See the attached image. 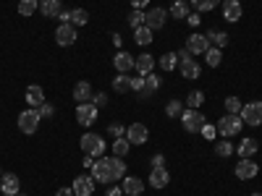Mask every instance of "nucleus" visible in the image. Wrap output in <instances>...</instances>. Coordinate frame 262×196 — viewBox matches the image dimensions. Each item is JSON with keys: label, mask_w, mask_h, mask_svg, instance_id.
Segmentation results:
<instances>
[{"label": "nucleus", "mask_w": 262, "mask_h": 196, "mask_svg": "<svg viewBox=\"0 0 262 196\" xmlns=\"http://www.w3.org/2000/svg\"><path fill=\"white\" fill-rule=\"evenodd\" d=\"M95 183H97V181H95L92 176H76L71 188H74L76 196H92V193H95Z\"/></svg>", "instance_id": "ddd939ff"}, {"label": "nucleus", "mask_w": 262, "mask_h": 196, "mask_svg": "<svg viewBox=\"0 0 262 196\" xmlns=\"http://www.w3.org/2000/svg\"><path fill=\"white\" fill-rule=\"evenodd\" d=\"M126 176V162H123V157H111V181L116 183V181H121Z\"/></svg>", "instance_id": "393cba45"}, {"label": "nucleus", "mask_w": 262, "mask_h": 196, "mask_svg": "<svg viewBox=\"0 0 262 196\" xmlns=\"http://www.w3.org/2000/svg\"><path fill=\"white\" fill-rule=\"evenodd\" d=\"M152 167H165V157L163 155H155V157H152Z\"/></svg>", "instance_id": "8fccbe9b"}, {"label": "nucleus", "mask_w": 262, "mask_h": 196, "mask_svg": "<svg viewBox=\"0 0 262 196\" xmlns=\"http://www.w3.org/2000/svg\"><path fill=\"white\" fill-rule=\"evenodd\" d=\"M79 144H81V149H84V155H90V157H102L105 155V141H102V136L100 134H86L79 139Z\"/></svg>", "instance_id": "f257e3e1"}, {"label": "nucleus", "mask_w": 262, "mask_h": 196, "mask_svg": "<svg viewBox=\"0 0 262 196\" xmlns=\"http://www.w3.org/2000/svg\"><path fill=\"white\" fill-rule=\"evenodd\" d=\"M257 149H259L257 139H244L242 144H238V157H242V160H252V155H257Z\"/></svg>", "instance_id": "b1692460"}, {"label": "nucleus", "mask_w": 262, "mask_h": 196, "mask_svg": "<svg viewBox=\"0 0 262 196\" xmlns=\"http://www.w3.org/2000/svg\"><path fill=\"white\" fill-rule=\"evenodd\" d=\"M168 181H170V173H168L165 167H152V170H149V183H152V188H165Z\"/></svg>", "instance_id": "412c9836"}, {"label": "nucleus", "mask_w": 262, "mask_h": 196, "mask_svg": "<svg viewBox=\"0 0 262 196\" xmlns=\"http://www.w3.org/2000/svg\"><path fill=\"white\" fill-rule=\"evenodd\" d=\"M144 86H147L149 92H158V89H160V76H155V74L144 76Z\"/></svg>", "instance_id": "a19ab883"}, {"label": "nucleus", "mask_w": 262, "mask_h": 196, "mask_svg": "<svg viewBox=\"0 0 262 196\" xmlns=\"http://www.w3.org/2000/svg\"><path fill=\"white\" fill-rule=\"evenodd\" d=\"M242 13H244V8H242V3H238V0H223V18H226V21L236 24V21L242 18Z\"/></svg>", "instance_id": "f3484780"}, {"label": "nucleus", "mask_w": 262, "mask_h": 196, "mask_svg": "<svg viewBox=\"0 0 262 196\" xmlns=\"http://www.w3.org/2000/svg\"><path fill=\"white\" fill-rule=\"evenodd\" d=\"M158 65H160L163 71H168V74H170L173 68H179V55H176V53H165V55L158 60Z\"/></svg>", "instance_id": "c85d7f7f"}, {"label": "nucleus", "mask_w": 262, "mask_h": 196, "mask_svg": "<svg viewBox=\"0 0 262 196\" xmlns=\"http://www.w3.org/2000/svg\"><path fill=\"white\" fill-rule=\"evenodd\" d=\"M147 3H149V0H131V8L142 11V8H147Z\"/></svg>", "instance_id": "09e8293b"}, {"label": "nucleus", "mask_w": 262, "mask_h": 196, "mask_svg": "<svg viewBox=\"0 0 262 196\" xmlns=\"http://www.w3.org/2000/svg\"><path fill=\"white\" fill-rule=\"evenodd\" d=\"M37 113H39V118H53V115H55V107H53L50 102H45L42 107H37Z\"/></svg>", "instance_id": "79ce46f5"}, {"label": "nucleus", "mask_w": 262, "mask_h": 196, "mask_svg": "<svg viewBox=\"0 0 262 196\" xmlns=\"http://www.w3.org/2000/svg\"><path fill=\"white\" fill-rule=\"evenodd\" d=\"M139 89H144V76H134V79H131V92H139Z\"/></svg>", "instance_id": "49530a36"}, {"label": "nucleus", "mask_w": 262, "mask_h": 196, "mask_svg": "<svg viewBox=\"0 0 262 196\" xmlns=\"http://www.w3.org/2000/svg\"><path fill=\"white\" fill-rule=\"evenodd\" d=\"M242 118L247 126H262V102L259 100H254V102H247L244 107H242Z\"/></svg>", "instance_id": "39448f33"}, {"label": "nucleus", "mask_w": 262, "mask_h": 196, "mask_svg": "<svg viewBox=\"0 0 262 196\" xmlns=\"http://www.w3.org/2000/svg\"><path fill=\"white\" fill-rule=\"evenodd\" d=\"M16 196H21V193H16Z\"/></svg>", "instance_id": "6e6d98bb"}, {"label": "nucleus", "mask_w": 262, "mask_h": 196, "mask_svg": "<svg viewBox=\"0 0 262 196\" xmlns=\"http://www.w3.org/2000/svg\"><path fill=\"white\" fill-rule=\"evenodd\" d=\"M123 193V188H118V186H111L107 188V196H121Z\"/></svg>", "instance_id": "864d4df0"}, {"label": "nucleus", "mask_w": 262, "mask_h": 196, "mask_svg": "<svg viewBox=\"0 0 262 196\" xmlns=\"http://www.w3.org/2000/svg\"><path fill=\"white\" fill-rule=\"evenodd\" d=\"M97 110L100 107H95V102H81V105H76V120L90 128L97 120Z\"/></svg>", "instance_id": "6e6552de"}, {"label": "nucleus", "mask_w": 262, "mask_h": 196, "mask_svg": "<svg viewBox=\"0 0 262 196\" xmlns=\"http://www.w3.org/2000/svg\"><path fill=\"white\" fill-rule=\"evenodd\" d=\"M165 21H168V11H165V8H160V6H155L152 11H147V13H144V27H147V29H152V32L163 29V27H165Z\"/></svg>", "instance_id": "0eeeda50"}, {"label": "nucleus", "mask_w": 262, "mask_h": 196, "mask_svg": "<svg viewBox=\"0 0 262 196\" xmlns=\"http://www.w3.org/2000/svg\"><path fill=\"white\" fill-rule=\"evenodd\" d=\"M152 68H155V58H152L149 53L137 55V60H134V71H137L139 76H149V74H152Z\"/></svg>", "instance_id": "a211bd4d"}, {"label": "nucleus", "mask_w": 262, "mask_h": 196, "mask_svg": "<svg viewBox=\"0 0 262 196\" xmlns=\"http://www.w3.org/2000/svg\"><path fill=\"white\" fill-rule=\"evenodd\" d=\"M165 113H168L170 118H181V113H184V105H181V100H170V102L165 105Z\"/></svg>", "instance_id": "c9c22d12"}, {"label": "nucleus", "mask_w": 262, "mask_h": 196, "mask_svg": "<svg viewBox=\"0 0 262 196\" xmlns=\"http://www.w3.org/2000/svg\"><path fill=\"white\" fill-rule=\"evenodd\" d=\"M92 102H95V107H105L107 105V94L105 92H97V94H92Z\"/></svg>", "instance_id": "a18cd8bd"}, {"label": "nucleus", "mask_w": 262, "mask_h": 196, "mask_svg": "<svg viewBox=\"0 0 262 196\" xmlns=\"http://www.w3.org/2000/svg\"><path fill=\"white\" fill-rule=\"evenodd\" d=\"M39 8V0H21L18 3V16H32Z\"/></svg>", "instance_id": "473e14b6"}, {"label": "nucleus", "mask_w": 262, "mask_h": 196, "mask_svg": "<svg viewBox=\"0 0 262 196\" xmlns=\"http://www.w3.org/2000/svg\"><path fill=\"white\" fill-rule=\"evenodd\" d=\"M186 50L191 53V55H205L207 50H210V39L205 37V34H191L189 39H186Z\"/></svg>", "instance_id": "9d476101"}, {"label": "nucleus", "mask_w": 262, "mask_h": 196, "mask_svg": "<svg viewBox=\"0 0 262 196\" xmlns=\"http://www.w3.org/2000/svg\"><path fill=\"white\" fill-rule=\"evenodd\" d=\"M24 97H27V105L34 107V110L45 105V92H42V86H37V84L27 86V94H24Z\"/></svg>", "instance_id": "aec40b11"}, {"label": "nucleus", "mask_w": 262, "mask_h": 196, "mask_svg": "<svg viewBox=\"0 0 262 196\" xmlns=\"http://www.w3.org/2000/svg\"><path fill=\"white\" fill-rule=\"evenodd\" d=\"M128 27H131V29L144 27V11H131V16H128Z\"/></svg>", "instance_id": "ea45409f"}, {"label": "nucleus", "mask_w": 262, "mask_h": 196, "mask_svg": "<svg viewBox=\"0 0 262 196\" xmlns=\"http://www.w3.org/2000/svg\"><path fill=\"white\" fill-rule=\"evenodd\" d=\"M113 92H118V94L131 92V76H128V74H118V76L113 79Z\"/></svg>", "instance_id": "cd10ccee"}, {"label": "nucleus", "mask_w": 262, "mask_h": 196, "mask_svg": "<svg viewBox=\"0 0 262 196\" xmlns=\"http://www.w3.org/2000/svg\"><path fill=\"white\" fill-rule=\"evenodd\" d=\"M39 113L34 110V107H29V110H24V113H18V131L21 134H27V136H32L34 131L39 128Z\"/></svg>", "instance_id": "20e7f679"}, {"label": "nucleus", "mask_w": 262, "mask_h": 196, "mask_svg": "<svg viewBox=\"0 0 262 196\" xmlns=\"http://www.w3.org/2000/svg\"><path fill=\"white\" fill-rule=\"evenodd\" d=\"M134 39H137V45H149L152 42V29H147V27L134 29Z\"/></svg>", "instance_id": "72a5a7b5"}, {"label": "nucleus", "mask_w": 262, "mask_h": 196, "mask_svg": "<svg viewBox=\"0 0 262 196\" xmlns=\"http://www.w3.org/2000/svg\"><path fill=\"white\" fill-rule=\"evenodd\" d=\"M173 18H186L189 13H191V6L186 3V0H173V6H170V11H168Z\"/></svg>", "instance_id": "a878e982"}, {"label": "nucleus", "mask_w": 262, "mask_h": 196, "mask_svg": "<svg viewBox=\"0 0 262 196\" xmlns=\"http://www.w3.org/2000/svg\"><path fill=\"white\" fill-rule=\"evenodd\" d=\"M205 37L210 39V45H212V47H217V50H223V47L228 45V34H226V32H215V29H210Z\"/></svg>", "instance_id": "bb28decb"}, {"label": "nucleus", "mask_w": 262, "mask_h": 196, "mask_svg": "<svg viewBox=\"0 0 262 196\" xmlns=\"http://www.w3.org/2000/svg\"><path fill=\"white\" fill-rule=\"evenodd\" d=\"M71 24H74V27L90 24V13H86L84 8H74V11H71Z\"/></svg>", "instance_id": "7c9ffc66"}, {"label": "nucleus", "mask_w": 262, "mask_h": 196, "mask_svg": "<svg viewBox=\"0 0 262 196\" xmlns=\"http://www.w3.org/2000/svg\"><path fill=\"white\" fill-rule=\"evenodd\" d=\"M215 155L217 157H231L233 155V144L231 141H215Z\"/></svg>", "instance_id": "e433bc0d"}, {"label": "nucleus", "mask_w": 262, "mask_h": 196, "mask_svg": "<svg viewBox=\"0 0 262 196\" xmlns=\"http://www.w3.org/2000/svg\"><path fill=\"white\" fill-rule=\"evenodd\" d=\"M205 58H207V65H212V68H217V65H221V60H223V53L217 50V47H210V50L205 53Z\"/></svg>", "instance_id": "4c0bfd02"}, {"label": "nucleus", "mask_w": 262, "mask_h": 196, "mask_svg": "<svg viewBox=\"0 0 262 196\" xmlns=\"http://www.w3.org/2000/svg\"><path fill=\"white\" fill-rule=\"evenodd\" d=\"M39 11H42V16H48V18H58L60 11H63V3L60 0H39Z\"/></svg>", "instance_id": "4be33fe9"}, {"label": "nucleus", "mask_w": 262, "mask_h": 196, "mask_svg": "<svg viewBox=\"0 0 262 196\" xmlns=\"http://www.w3.org/2000/svg\"><path fill=\"white\" fill-rule=\"evenodd\" d=\"M126 139L131 141V144H144L147 139H149V128L144 126V123H131L128 128H126Z\"/></svg>", "instance_id": "9b49d317"}, {"label": "nucleus", "mask_w": 262, "mask_h": 196, "mask_svg": "<svg viewBox=\"0 0 262 196\" xmlns=\"http://www.w3.org/2000/svg\"><path fill=\"white\" fill-rule=\"evenodd\" d=\"M186 21H189V27H191V29H196V27H200V21H202V16H196V13L191 11V13L186 16Z\"/></svg>", "instance_id": "de8ad7c7"}, {"label": "nucleus", "mask_w": 262, "mask_h": 196, "mask_svg": "<svg viewBox=\"0 0 262 196\" xmlns=\"http://www.w3.org/2000/svg\"><path fill=\"white\" fill-rule=\"evenodd\" d=\"M179 68H181V76L184 79H200V74H202V68H200V63L194 60V55L179 60Z\"/></svg>", "instance_id": "2eb2a0df"}, {"label": "nucleus", "mask_w": 262, "mask_h": 196, "mask_svg": "<svg viewBox=\"0 0 262 196\" xmlns=\"http://www.w3.org/2000/svg\"><path fill=\"white\" fill-rule=\"evenodd\" d=\"M90 176H92L97 183H113V181H111V157L95 160L92 167H90Z\"/></svg>", "instance_id": "423d86ee"}, {"label": "nucleus", "mask_w": 262, "mask_h": 196, "mask_svg": "<svg viewBox=\"0 0 262 196\" xmlns=\"http://www.w3.org/2000/svg\"><path fill=\"white\" fill-rule=\"evenodd\" d=\"M181 123H184V131H186V134H200L202 126L207 123V118H205L200 110H191V107H189V110L181 113Z\"/></svg>", "instance_id": "7ed1b4c3"}, {"label": "nucleus", "mask_w": 262, "mask_h": 196, "mask_svg": "<svg viewBox=\"0 0 262 196\" xmlns=\"http://www.w3.org/2000/svg\"><path fill=\"white\" fill-rule=\"evenodd\" d=\"M76 27L74 24H60L58 29H55V42H58V45L60 47H71L74 45V42H76Z\"/></svg>", "instance_id": "1a4fd4ad"}, {"label": "nucleus", "mask_w": 262, "mask_h": 196, "mask_svg": "<svg viewBox=\"0 0 262 196\" xmlns=\"http://www.w3.org/2000/svg\"><path fill=\"white\" fill-rule=\"evenodd\" d=\"M252 196H262V193H252Z\"/></svg>", "instance_id": "5fc2aeb1"}, {"label": "nucleus", "mask_w": 262, "mask_h": 196, "mask_svg": "<svg viewBox=\"0 0 262 196\" xmlns=\"http://www.w3.org/2000/svg\"><path fill=\"white\" fill-rule=\"evenodd\" d=\"M202 102H205V94H202L200 89H194V92L186 97V105L191 107V110H200V105H202Z\"/></svg>", "instance_id": "58836bf2"}, {"label": "nucleus", "mask_w": 262, "mask_h": 196, "mask_svg": "<svg viewBox=\"0 0 262 196\" xmlns=\"http://www.w3.org/2000/svg\"><path fill=\"white\" fill-rule=\"evenodd\" d=\"M18 188H21L18 176H13V173H6V176H0V191H3L6 196H16Z\"/></svg>", "instance_id": "dca6fc26"}, {"label": "nucleus", "mask_w": 262, "mask_h": 196, "mask_svg": "<svg viewBox=\"0 0 262 196\" xmlns=\"http://www.w3.org/2000/svg\"><path fill=\"white\" fill-rule=\"evenodd\" d=\"M242 107H244V102L238 97H226V113L228 115H242Z\"/></svg>", "instance_id": "c756f323"}, {"label": "nucleus", "mask_w": 262, "mask_h": 196, "mask_svg": "<svg viewBox=\"0 0 262 196\" xmlns=\"http://www.w3.org/2000/svg\"><path fill=\"white\" fill-rule=\"evenodd\" d=\"M200 134H202V136H205L207 141H215V134H217V128H215V126H210V123H205Z\"/></svg>", "instance_id": "37998d69"}, {"label": "nucleus", "mask_w": 262, "mask_h": 196, "mask_svg": "<svg viewBox=\"0 0 262 196\" xmlns=\"http://www.w3.org/2000/svg\"><path fill=\"white\" fill-rule=\"evenodd\" d=\"M152 94H155V92H149L147 86H144V89H139V92H137V97H139V100H149Z\"/></svg>", "instance_id": "3c124183"}, {"label": "nucleus", "mask_w": 262, "mask_h": 196, "mask_svg": "<svg viewBox=\"0 0 262 196\" xmlns=\"http://www.w3.org/2000/svg\"><path fill=\"white\" fill-rule=\"evenodd\" d=\"M134 60H137V58H131L128 53L118 50L116 58H113V65H116V71H118V74H128V71H134Z\"/></svg>", "instance_id": "6ab92c4d"}, {"label": "nucleus", "mask_w": 262, "mask_h": 196, "mask_svg": "<svg viewBox=\"0 0 262 196\" xmlns=\"http://www.w3.org/2000/svg\"><path fill=\"white\" fill-rule=\"evenodd\" d=\"M55 196H76V193H74V188H58Z\"/></svg>", "instance_id": "603ef678"}, {"label": "nucleus", "mask_w": 262, "mask_h": 196, "mask_svg": "<svg viewBox=\"0 0 262 196\" xmlns=\"http://www.w3.org/2000/svg\"><path fill=\"white\" fill-rule=\"evenodd\" d=\"M217 134H221V136H226V139H231V136H236L238 134V131H242L244 128V120L242 118H238V115H223L221 120H217Z\"/></svg>", "instance_id": "f03ea898"}, {"label": "nucleus", "mask_w": 262, "mask_h": 196, "mask_svg": "<svg viewBox=\"0 0 262 196\" xmlns=\"http://www.w3.org/2000/svg\"><path fill=\"white\" fill-rule=\"evenodd\" d=\"M194 11H215V6H221V0H189Z\"/></svg>", "instance_id": "2f4dec72"}, {"label": "nucleus", "mask_w": 262, "mask_h": 196, "mask_svg": "<svg viewBox=\"0 0 262 196\" xmlns=\"http://www.w3.org/2000/svg\"><path fill=\"white\" fill-rule=\"evenodd\" d=\"M107 131L116 136V139H121V136H126V126H121V123H113V126H107Z\"/></svg>", "instance_id": "c03bdc74"}, {"label": "nucleus", "mask_w": 262, "mask_h": 196, "mask_svg": "<svg viewBox=\"0 0 262 196\" xmlns=\"http://www.w3.org/2000/svg\"><path fill=\"white\" fill-rule=\"evenodd\" d=\"M74 100L81 105V102H92V86H90V81H79L76 86H74Z\"/></svg>", "instance_id": "5701e85b"}, {"label": "nucleus", "mask_w": 262, "mask_h": 196, "mask_svg": "<svg viewBox=\"0 0 262 196\" xmlns=\"http://www.w3.org/2000/svg\"><path fill=\"white\" fill-rule=\"evenodd\" d=\"M236 178L238 181H252V178H257V173H259V165L257 162H252V160H242V162H236Z\"/></svg>", "instance_id": "f8f14e48"}, {"label": "nucleus", "mask_w": 262, "mask_h": 196, "mask_svg": "<svg viewBox=\"0 0 262 196\" xmlns=\"http://www.w3.org/2000/svg\"><path fill=\"white\" fill-rule=\"evenodd\" d=\"M121 181H123V183H121V188H123V193H126V196H139V193L144 191V181H142V178H137V176H123Z\"/></svg>", "instance_id": "4468645a"}, {"label": "nucleus", "mask_w": 262, "mask_h": 196, "mask_svg": "<svg viewBox=\"0 0 262 196\" xmlns=\"http://www.w3.org/2000/svg\"><path fill=\"white\" fill-rule=\"evenodd\" d=\"M128 149H131V141H128L126 136H121V139L113 141V155H116V157H123Z\"/></svg>", "instance_id": "f704fd0d"}]
</instances>
